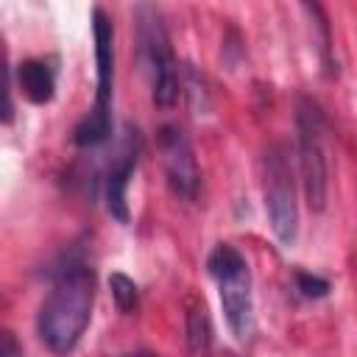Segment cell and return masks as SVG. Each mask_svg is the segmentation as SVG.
Listing matches in <instances>:
<instances>
[{
    "mask_svg": "<svg viewBox=\"0 0 357 357\" xmlns=\"http://www.w3.org/2000/svg\"><path fill=\"white\" fill-rule=\"evenodd\" d=\"M95 304V273L84 262L61 268L39 307L36 329L53 354H70L89 326Z\"/></svg>",
    "mask_w": 357,
    "mask_h": 357,
    "instance_id": "cell-1",
    "label": "cell"
},
{
    "mask_svg": "<svg viewBox=\"0 0 357 357\" xmlns=\"http://www.w3.org/2000/svg\"><path fill=\"white\" fill-rule=\"evenodd\" d=\"M206 268L212 273V279L218 282V293H220V307L226 315V324L231 329V335L245 343L254 335V296H251V271L245 257L229 245L220 243L209 259Z\"/></svg>",
    "mask_w": 357,
    "mask_h": 357,
    "instance_id": "cell-2",
    "label": "cell"
},
{
    "mask_svg": "<svg viewBox=\"0 0 357 357\" xmlns=\"http://www.w3.org/2000/svg\"><path fill=\"white\" fill-rule=\"evenodd\" d=\"M137 33H139L142 64L151 81V98L159 109H170L178 100L181 78H178V67H176L159 8L137 6Z\"/></svg>",
    "mask_w": 357,
    "mask_h": 357,
    "instance_id": "cell-3",
    "label": "cell"
},
{
    "mask_svg": "<svg viewBox=\"0 0 357 357\" xmlns=\"http://www.w3.org/2000/svg\"><path fill=\"white\" fill-rule=\"evenodd\" d=\"M296 139H298V173H301V190L304 201L312 212H321L326 206L329 192V165H326V148H324V112L315 100L301 98L296 112Z\"/></svg>",
    "mask_w": 357,
    "mask_h": 357,
    "instance_id": "cell-4",
    "label": "cell"
},
{
    "mask_svg": "<svg viewBox=\"0 0 357 357\" xmlns=\"http://www.w3.org/2000/svg\"><path fill=\"white\" fill-rule=\"evenodd\" d=\"M265 212L271 229L282 245H293L298 237V204H296V178L290 159L282 145H271L265 153Z\"/></svg>",
    "mask_w": 357,
    "mask_h": 357,
    "instance_id": "cell-5",
    "label": "cell"
},
{
    "mask_svg": "<svg viewBox=\"0 0 357 357\" xmlns=\"http://www.w3.org/2000/svg\"><path fill=\"white\" fill-rule=\"evenodd\" d=\"M159 151H162V162H165L170 187L181 198L192 201L201 187V170H198L192 145L184 137V131L178 126H162L159 128Z\"/></svg>",
    "mask_w": 357,
    "mask_h": 357,
    "instance_id": "cell-6",
    "label": "cell"
},
{
    "mask_svg": "<svg viewBox=\"0 0 357 357\" xmlns=\"http://www.w3.org/2000/svg\"><path fill=\"white\" fill-rule=\"evenodd\" d=\"M92 31H95V73L98 89L95 103L89 112L112 117V92H114V25L103 8L92 11Z\"/></svg>",
    "mask_w": 357,
    "mask_h": 357,
    "instance_id": "cell-7",
    "label": "cell"
},
{
    "mask_svg": "<svg viewBox=\"0 0 357 357\" xmlns=\"http://www.w3.org/2000/svg\"><path fill=\"white\" fill-rule=\"evenodd\" d=\"M137 156H139V139H137V131L128 128L117 156L106 170V206L112 218L120 223H128V181L137 167Z\"/></svg>",
    "mask_w": 357,
    "mask_h": 357,
    "instance_id": "cell-8",
    "label": "cell"
},
{
    "mask_svg": "<svg viewBox=\"0 0 357 357\" xmlns=\"http://www.w3.org/2000/svg\"><path fill=\"white\" fill-rule=\"evenodd\" d=\"M17 84L22 89V95L42 106V103H50L53 95H56V73L47 61L42 59H28L17 67Z\"/></svg>",
    "mask_w": 357,
    "mask_h": 357,
    "instance_id": "cell-9",
    "label": "cell"
},
{
    "mask_svg": "<svg viewBox=\"0 0 357 357\" xmlns=\"http://www.w3.org/2000/svg\"><path fill=\"white\" fill-rule=\"evenodd\" d=\"M187 343L192 354H206L212 343V324L201 298H187Z\"/></svg>",
    "mask_w": 357,
    "mask_h": 357,
    "instance_id": "cell-10",
    "label": "cell"
},
{
    "mask_svg": "<svg viewBox=\"0 0 357 357\" xmlns=\"http://www.w3.org/2000/svg\"><path fill=\"white\" fill-rule=\"evenodd\" d=\"M109 134H112V117L86 112L81 117V123L75 126V131H73V142L81 145V148H92V145H100Z\"/></svg>",
    "mask_w": 357,
    "mask_h": 357,
    "instance_id": "cell-11",
    "label": "cell"
},
{
    "mask_svg": "<svg viewBox=\"0 0 357 357\" xmlns=\"http://www.w3.org/2000/svg\"><path fill=\"white\" fill-rule=\"evenodd\" d=\"M109 290H112V298H114V304H117L120 312H134V310H137L139 290H137V284H134L131 276H126V273H120V271L112 273V276H109Z\"/></svg>",
    "mask_w": 357,
    "mask_h": 357,
    "instance_id": "cell-12",
    "label": "cell"
},
{
    "mask_svg": "<svg viewBox=\"0 0 357 357\" xmlns=\"http://www.w3.org/2000/svg\"><path fill=\"white\" fill-rule=\"evenodd\" d=\"M296 290H298L304 298H324V296H329L332 284H329L324 276H315V273L298 271V273H296Z\"/></svg>",
    "mask_w": 357,
    "mask_h": 357,
    "instance_id": "cell-13",
    "label": "cell"
},
{
    "mask_svg": "<svg viewBox=\"0 0 357 357\" xmlns=\"http://www.w3.org/2000/svg\"><path fill=\"white\" fill-rule=\"evenodd\" d=\"M14 120V100H11V75H8V61L0 56V123Z\"/></svg>",
    "mask_w": 357,
    "mask_h": 357,
    "instance_id": "cell-14",
    "label": "cell"
},
{
    "mask_svg": "<svg viewBox=\"0 0 357 357\" xmlns=\"http://www.w3.org/2000/svg\"><path fill=\"white\" fill-rule=\"evenodd\" d=\"M0 357H22L20 340L6 329H0Z\"/></svg>",
    "mask_w": 357,
    "mask_h": 357,
    "instance_id": "cell-15",
    "label": "cell"
},
{
    "mask_svg": "<svg viewBox=\"0 0 357 357\" xmlns=\"http://www.w3.org/2000/svg\"><path fill=\"white\" fill-rule=\"evenodd\" d=\"M128 357H156V354H151V351H137V354H128Z\"/></svg>",
    "mask_w": 357,
    "mask_h": 357,
    "instance_id": "cell-16",
    "label": "cell"
}]
</instances>
